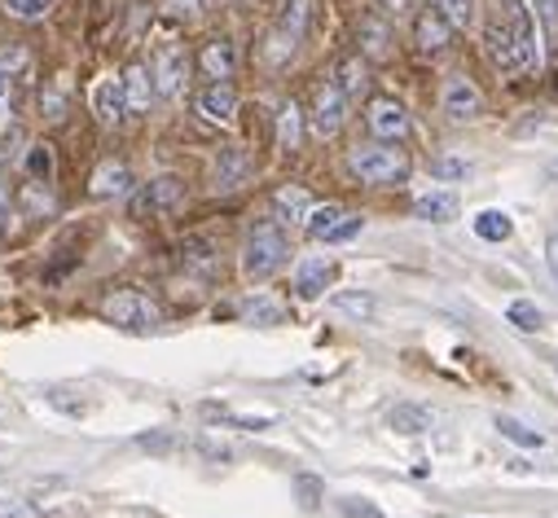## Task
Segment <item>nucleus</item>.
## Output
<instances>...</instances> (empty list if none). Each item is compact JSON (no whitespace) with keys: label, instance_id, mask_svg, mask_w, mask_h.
<instances>
[{"label":"nucleus","instance_id":"10","mask_svg":"<svg viewBox=\"0 0 558 518\" xmlns=\"http://www.w3.org/2000/svg\"><path fill=\"white\" fill-rule=\"evenodd\" d=\"M484 49H488V62H493L501 75H527V71H532L527 58H523V49H519V40H514V32H510L501 18L484 27Z\"/></svg>","mask_w":558,"mask_h":518},{"label":"nucleus","instance_id":"46","mask_svg":"<svg viewBox=\"0 0 558 518\" xmlns=\"http://www.w3.org/2000/svg\"><path fill=\"white\" fill-rule=\"evenodd\" d=\"M549 172H554V181H558V163H554V168H549Z\"/></svg>","mask_w":558,"mask_h":518},{"label":"nucleus","instance_id":"15","mask_svg":"<svg viewBox=\"0 0 558 518\" xmlns=\"http://www.w3.org/2000/svg\"><path fill=\"white\" fill-rule=\"evenodd\" d=\"M453 40V18L445 10H423L413 18V45L423 53H440Z\"/></svg>","mask_w":558,"mask_h":518},{"label":"nucleus","instance_id":"7","mask_svg":"<svg viewBox=\"0 0 558 518\" xmlns=\"http://www.w3.org/2000/svg\"><path fill=\"white\" fill-rule=\"evenodd\" d=\"M304 229H308V237H313V242H326V246H335V242H348V237H356V233L365 229V220L330 202V207H313V211H308V220H304Z\"/></svg>","mask_w":558,"mask_h":518},{"label":"nucleus","instance_id":"19","mask_svg":"<svg viewBox=\"0 0 558 518\" xmlns=\"http://www.w3.org/2000/svg\"><path fill=\"white\" fill-rule=\"evenodd\" d=\"M198 71H203L207 79H233V71H238V45L225 40V36L207 40L203 53H198Z\"/></svg>","mask_w":558,"mask_h":518},{"label":"nucleus","instance_id":"32","mask_svg":"<svg viewBox=\"0 0 558 518\" xmlns=\"http://www.w3.org/2000/svg\"><path fill=\"white\" fill-rule=\"evenodd\" d=\"M66 92H71V84H66V75H58L45 92H40V110H45V119L49 123H58V119H66Z\"/></svg>","mask_w":558,"mask_h":518},{"label":"nucleus","instance_id":"43","mask_svg":"<svg viewBox=\"0 0 558 518\" xmlns=\"http://www.w3.org/2000/svg\"><path fill=\"white\" fill-rule=\"evenodd\" d=\"M163 10L172 14V18H198V10H203V0H163Z\"/></svg>","mask_w":558,"mask_h":518},{"label":"nucleus","instance_id":"40","mask_svg":"<svg viewBox=\"0 0 558 518\" xmlns=\"http://www.w3.org/2000/svg\"><path fill=\"white\" fill-rule=\"evenodd\" d=\"M246 317H251L255 325H277V321H282V308L268 304V299H255V304L246 308Z\"/></svg>","mask_w":558,"mask_h":518},{"label":"nucleus","instance_id":"41","mask_svg":"<svg viewBox=\"0 0 558 518\" xmlns=\"http://www.w3.org/2000/svg\"><path fill=\"white\" fill-rule=\"evenodd\" d=\"M14 233V198H10V185L0 181V242Z\"/></svg>","mask_w":558,"mask_h":518},{"label":"nucleus","instance_id":"26","mask_svg":"<svg viewBox=\"0 0 558 518\" xmlns=\"http://www.w3.org/2000/svg\"><path fill=\"white\" fill-rule=\"evenodd\" d=\"M300 141H304V110L287 101L277 110V150H300Z\"/></svg>","mask_w":558,"mask_h":518},{"label":"nucleus","instance_id":"23","mask_svg":"<svg viewBox=\"0 0 558 518\" xmlns=\"http://www.w3.org/2000/svg\"><path fill=\"white\" fill-rule=\"evenodd\" d=\"M272 211H277V220H282V224H304L308 211H313V198H308L304 185H282L272 194Z\"/></svg>","mask_w":558,"mask_h":518},{"label":"nucleus","instance_id":"17","mask_svg":"<svg viewBox=\"0 0 558 518\" xmlns=\"http://www.w3.org/2000/svg\"><path fill=\"white\" fill-rule=\"evenodd\" d=\"M330 278H335V259L308 255V259H300V269H295V295L300 299H322Z\"/></svg>","mask_w":558,"mask_h":518},{"label":"nucleus","instance_id":"34","mask_svg":"<svg viewBox=\"0 0 558 518\" xmlns=\"http://www.w3.org/2000/svg\"><path fill=\"white\" fill-rule=\"evenodd\" d=\"M0 5H5V14L19 23H40L53 10V0H0Z\"/></svg>","mask_w":558,"mask_h":518},{"label":"nucleus","instance_id":"48","mask_svg":"<svg viewBox=\"0 0 558 518\" xmlns=\"http://www.w3.org/2000/svg\"><path fill=\"white\" fill-rule=\"evenodd\" d=\"M391 5H404V0H391Z\"/></svg>","mask_w":558,"mask_h":518},{"label":"nucleus","instance_id":"27","mask_svg":"<svg viewBox=\"0 0 558 518\" xmlns=\"http://www.w3.org/2000/svg\"><path fill=\"white\" fill-rule=\"evenodd\" d=\"M23 172H27L32 185H53V146L32 141V146L23 150Z\"/></svg>","mask_w":558,"mask_h":518},{"label":"nucleus","instance_id":"35","mask_svg":"<svg viewBox=\"0 0 558 518\" xmlns=\"http://www.w3.org/2000/svg\"><path fill=\"white\" fill-rule=\"evenodd\" d=\"M532 14H536V23H541L545 45H554V40H558V0H532Z\"/></svg>","mask_w":558,"mask_h":518},{"label":"nucleus","instance_id":"44","mask_svg":"<svg viewBox=\"0 0 558 518\" xmlns=\"http://www.w3.org/2000/svg\"><path fill=\"white\" fill-rule=\"evenodd\" d=\"M545 269H549L554 291H558V233H549V242H545Z\"/></svg>","mask_w":558,"mask_h":518},{"label":"nucleus","instance_id":"18","mask_svg":"<svg viewBox=\"0 0 558 518\" xmlns=\"http://www.w3.org/2000/svg\"><path fill=\"white\" fill-rule=\"evenodd\" d=\"M198 114L207 123H233L238 114V92L229 88V79H211L203 92H198Z\"/></svg>","mask_w":558,"mask_h":518},{"label":"nucleus","instance_id":"16","mask_svg":"<svg viewBox=\"0 0 558 518\" xmlns=\"http://www.w3.org/2000/svg\"><path fill=\"white\" fill-rule=\"evenodd\" d=\"M356 45H361V58L383 62V58L391 53V23H387L378 10L361 14V23H356Z\"/></svg>","mask_w":558,"mask_h":518},{"label":"nucleus","instance_id":"42","mask_svg":"<svg viewBox=\"0 0 558 518\" xmlns=\"http://www.w3.org/2000/svg\"><path fill=\"white\" fill-rule=\"evenodd\" d=\"M295 492H300V505H304V509H317V505H322V483H317V479L300 474V479H295Z\"/></svg>","mask_w":558,"mask_h":518},{"label":"nucleus","instance_id":"47","mask_svg":"<svg viewBox=\"0 0 558 518\" xmlns=\"http://www.w3.org/2000/svg\"><path fill=\"white\" fill-rule=\"evenodd\" d=\"M554 373H558V356H554Z\"/></svg>","mask_w":558,"mask_h":518},{"label":"nucleus","instance_id":"4","mask_svg":"<svg viewBox=\"0 0 558 518\" xmlns=\"http://www.w3.org/2000/svg\"><path fill=\"white\" fill-rule=\"evenodd\" d=\"M101 317L110 321V325H119L123 334H150V330H159V308L142 295V291H132V286H119V291H110L106 299H101Z\"/></svg>","mask_w":558,"mask_h":518},{"label":"nucleus","instance_id":"29","mask_svg":"<svg viewBox=\"0 0 558 518\" xmlns=\"http://www.w3.org/2000/svg\"><path fill=\"white\" fill-rule=\"evenodd\" d=\"M330 308H335V312H343V317L369 321L378 304H374V295H369V291H335V295H330Z\"/></svg>","mask_w":558,"mask_h":518},{"label":"nucleus","instance_id":"31","mask_svg":"<svg viewBox=\"0 0 558 518\" xmlns=\"http://www.w3.org/2000/svg\"><path fill=\"white\" fill-rule=\"evenodd\" d=\"M506 321H510L519 334H541V330H545V312H541L532 299H514V304L506 308Z\"/></svg>","mask_w":558,"mask_h":518},{"label":"nucleus","instance_id":"21","mask_svg":"<svg viewBox=\"0 0 558 518\" xmlns=\"http://www.w3.org/2000/svg\"><path fill=\"white\" fill-rule=\"evenodd\" d=\"M88 189H93V198H123V194H132V172H128V163L106 159V163L93 172Z\"/></svg>","mask_w":558,"mask_h":518},{"label":"nucleus","instance_id":"33","mask_svg":"<svg viewBox=\"0 0 558 518\" xmlns=\"http://www.w3.org/2000/svg\"><path fill=\"white\" fill-rule=\"evenodd\" d=\"M497 431H501L510 444H523V448H541V444H545V435H541V431L523 427V422H519V418H510V414H497Z\"/></svg>","mask_w":558,"mask_h":518},{"label":"nucleus","instance_id":"11","mask_svg":"<svg viewBox=\"0 0 558 518\" xmlns=\"http://www.w3.org/2000/svg\"><path fill=\"white\" fill-rule=\"evenodd\" d=\"M255 163H251V150L246 146H220L216 159H211V189L216 194H233L251 181Z\"/></svg>","mask_w":558,"mask_h":518},{"label":"nucleus","instance_id":"13","mask_svg":"<svg viewBox=\"0 0 558 518\" xmlns=\"http://www.w3.org/2000/svg\"><path fill=\"white\" fill-rule=\"evenodd\" d=\"M440 106H445V114H449L453 123H471V119H480V114H484V92H480L466 75H453V79L445 84Z\"/></svg>","mask_w":558,"mask_h":518},{"label":"nucleus","instance_id":"39","mask_svg":"<svg viewBox=\"0 0 558 518\" xmlns=\"http://www.w3.org/2000/svg\"><path fill=\"white\" fill-rule=\"evenodd\" d=\"M432 176L436 181H466L471 176V163L466 159H436L432 163Z\"/></svg>","mask_w":558,"mask_h":518},{"label":"nucleus","instance_id":"45","mask_svg":"<svg viewBox=\"0 0 558 518\" xmlns=\"http://www.w3.org/2000/svg\"><path fill=\"white\" fill-rule=\"evenodd\" d=\"M5 97H10V75L0 71V110H5Z\"/></svg>","mask_w":558,"mask_h":518},{"label":"nucleus","instance_id":"6","mask_svg":"<svg viewBox=\"0 0 558 518\" xmlns=\"http://www.w3.org/2000/svg\"><path fill=\"white\" fill-rule=\"evenodd\" d=\"M150 71H155V97L159 101H177L181 88H185V75H190V58H185V49L177 40H163L155 49Z\"/></svg>","mask_w":558,"mask_h":518},{"label":"nucleus","instance_id":"8","mask_svg":"<svg viewBox=\"0 0 558 518\" xmlns=\"http://www.w3.org/2000/svg\"><path fill=\"white\" fill-rule=\"evenodd\" d=\"M365 123H369V133H374L378 141H391V146H400V141L413 133L409 110H404L396 97H374V101L365 106Z\"/></svg>","mask_w":558,"mask_h":518},{"label":"nucleus","instance_id":"38","mask_svg":"<svg viewBox=\"0 0 558 518\" xmlns=\"http://www.w3.org/2000/svg\"><path fill=\"white\" fill-rule=\"evenodd\" d=\"M436 10H445L453 18V27H466L475 18V0H432Z\"/></svg>","mask_w":558,"mask_h":518},{"label":"nucleus","instance_id":"28","mask_svg":"<svg viewBox=\"0 0 558 518\" xmlns=\"http://www.w3.org/2000/svg\"><path fill=\"white\" fill-rule=\"evenodd\" d=\"M471 229H475V237H480V242H506V237L514 233V224H510V215H506V211H497V207H488V211H480V215L471 220Z\"/></svg>","mask_w":558,"mask_h":518},{"label":"nucleus","instance_id":"14","mask_svg":"<svg viewBox=\"0 0 558 518\" xmlns=\"http://www.w3.org/2000/svg\"><path fill=\"white\" fill-rule=\"evenodd\" d=\"M93 114L101 127H114L123 114H128V92H123V75H101L93 84Z\"/></svg>","mask_w":558,"mask_h":518},{"label":"nucleus","instance_id":"1","mask_svg":"<svg viewBox=\"0 0 558 518\" xmlns=\"http://www.w3.org/2000/svg\"><path fill=\"white\" fill-rule=\"evenodd\" d=\"M287 259H291V237L282 229V220H259L251 224L246 242H242V278L246 282H268L287 269Z\"/></svg>","mask_w":558,"mask_h":518},{"label":"nucleus","instance_id":"12","mask_svg":"<svg viewBox=\"0 0 558 518\" xmlns=\"http://www.w3.org/2000/svg\"><path fill=\"white\" fill-rule=\"evenodd\" d=\"M497 5H501V23L514 32L527 66L536 71L541 66V40H536V14H532V5H527V0H497Z\"/></svg>","mask_w":558,"mask_h":518},{"label":"nucleus","instance_id":"24","mask_svg":"<svg viewBox=\"0 0 558 518\" xmlns=\"http://www.w3.org/2000/svg\"><path fill=\"white\" fill-rule=\"evenodd\" d=\"M413 215L417 220H432V224H449V220H458V194L436 189V194L413 198Z\"/></svg>","mask_w":558,"mask_h":518},{"label":"nucleus","instance_id":"5","mask_svg":"<svg viewBox=\"0 0 558 518\" xmlns=\"http://www.w3.org/2000/svg\"><path fill=\"white\" fill-rule=\"evenodd\" d=\"M185 202V181L163 172V176H150L142 189L132 194V215L136 220H155V215H172L177 207Z\"/></svg>","mask_w":558,"mask_h":518},{"label":"nucleus","instance_id":"9","mask_svg":"<svg viewBox=\"0 0 558 518\" xmlns=\"http://www.w3.org/2000/svg\"><path fill=\"white\" fill-rule=\"evenodd\" d=\"M348 106L352 101L335 79L317 84V92H313V133L317 137H339V127L348 123Z\"/></svg>","mask_w":558,"mask_h":518},{"label":"nucleus","instance_id":"3","mask_svg":"<svg viewBox=\"0 0 558 518\" xmlns=\"http://www.w3.org/2000/svg\"><path fill=\"white\" fill-rule=\"evenodd\" d=\"M348 172L361 185H400L409 176V159L391 141H369V146H356L348 155Z\"/></svg>","mask_w":558,"mask_h":518},{"label":"nucleus","instance_id":"37","mask_svg":"<svg viewBox=\"0 0 558 518\" xmlns=\"http://www.w3.org/2000/svg\"><path fill=\"white\" fill-rule=\"evenodd\" d=\"M45 505L27 501V496H0V518H40Z\"/></svg>","mask_w":558,"mask_h":518},{"label":"nucleus","instance_id":"20","mask_svg":"<svg viewBox=\"0 0 558 518\" xmlns=\"http://www.w3.org/2000/svg\"><path fill=\"white\" fill-rule=\"evenodd\" d=\"M123 92H128V114L150 110V101H155V71L146 62H132L123 71Z\"/></svg>","mask_w":558,"mask_h":518},{"label":"nucleus","instance_id":"2","mask_svg":"<svg viewBox=\"0 0 558 518\" xmlns=\"http://www.w3.org/2000/svg\"><path fill=\"white\" fill-rule=\"evenodd\" d=\"M313 5H317V0H277V14H272V27H268V45H264V58L272 66H287L295 58V49L304 45L308 23H313Z\"/></svg>","mask_w":558,"mask_h":518},{"label":"nucleus","instance_id":"25","mask_svg":"<svg viewBox=\"0 0 558 518\" xmlns=\"http://www.w3.org/2000/svg\"><path fill=\"white\" fill-rule=\"evenodd\" d=\"M343 92H348V101H356V97H365V88H369V66H365V58L356 53V58H343L339 66H335V75H330Z\"/></svg>","mask_w":558,"mask_h":518},{"label":"nucleus","instance_id":"30","mask_svg":"<svg viewBox=\"0 0 558 518\" xmlns=\"http://www.w3.org/2000/svg\"><path fill=\"white\" fill-rule=\"evenodd\" d=\"M181 259H185V269H194V273H203V278H211V273H216V246H211V242H203V237H185Z\"/></svg>","mask_w":558,"mask_h":518},{"label":"nucleus","instance_id":"22","mask_svg":"<svg viewBox=\"0 0 558 518\" xmlns=\"http://www.w3.org/2000/svg\"><path fill=\"white\" fill-rule=\"evenodd\" d=\"M387 427H391L396 435H427V431L436 427V414H432L427 405H413V400H404V405H391Z\"/></svg>","mask_w":558,"mask_h":518},{"label":"nucleus","instance_id":"36","mask_svg":"<svg viewBox=\"0 0 558 518\" xmlns=\"http://www.w3.org/2000/svg\"><path fill=\"white\" fill-rule=\"evenodd\" d=\"M27 66H32V58H27V49H23V45L0 49V71L10 75V84H14V79H27Z\"/></svg>","mask_w":558,"mask_h":518}]
</instances>
